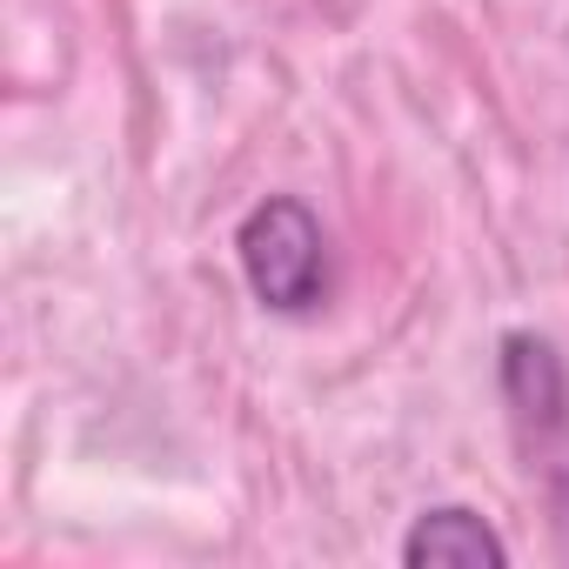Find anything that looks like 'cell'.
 I'll return each mask as SVG.
<instances>
[{"instance_id": "1", "label": "cell", "mask_w": 569, "mask_h": 569, "mask_svg": "<svg viewBox=\"0 0 569 569\" xmlns=\"http://www.w3.org/2000/svg\"><path fill=\"white\" fill-rule=\"evenodd\" d=\"M234 254H241V274H248L261 309H274V316L322 309V296H329V241H322V221L296 194L254 201L241 234H234Z\"/></svg>"}, {"instance_id": "2", "label": "cell", "mask_w": 569, "mask_h": 569, "mask_svg": "<svg viewBox=\"0 0 569 569\" xmlns=\"http://www.w3.org/2000/svg\"><path fill=\"white\" fill-rule=\"evenodd\" d=\"M402 562H409V569H502L509 549H502V536H496L476 509L442 502V509H422V516L409 522Z\"/></svg>"}, {"instance_id": "3", "label": "cell", "mask_w": 569, "mask_h": 569, "mask_svg": "<svg viewBox=\"0 0 569 569\" xmlns=\"http://www.w3.org/2000/svg\"><path fill=\"white\" fill-rule=\"evenodd\" d=\"M502 396H509L516 422H529V429L569 422V376L542 336H502Z\"/></svg>"}]
</instances>
